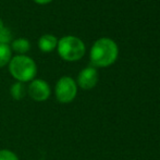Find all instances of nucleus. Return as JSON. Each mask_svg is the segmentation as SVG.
Segmentation results:
<instances>
[{"label":"nucleus","instance_id":"f257e3e1","mask_svg":"<svg viewBox=\"0 0 160 160\" xmlns=\"http://www.w3.org/2000/svg\"><path fill=\"white\" fill-rule=\"evenodd\" d=\"M118 45L111 38L102 37L96 40L91 49V61L95 67L106 68L113 64L118 58Z\"/></svg>","mask_w":160,"mask_h":160},{"label":"nucleus","instance_id":"f03ea898","mask_svg":"<svg viewBox=\"0 0 160 160\" xmlns=\"http://www.w3.org/2000/svg\"><path fill=\"white\" fill-rule=\"evenodd\" d=\"M9 72L17 82H31L37 74V65L28 56L18 55L9 62Z\"/></svg>","mask_w":160,"mask_h":160},{"label":"nucleus","instance_id":"7ed1b4c3","mask_svg":"<svg viewBox=\"0 0 160 160\" xmlns=\"http://www.w3.org/2000/svg\"><path fill=\"white\" fill-rule=\"evenodd\" d=\"M58 53L64 61L73 62L82 59L85 55V45L75 36H64L58 40Z\"/></svg>","mask_w":160,"mask_h":160},{"label":"nucleus","instance_id":"20e7f679","mask_svg":"<svg viewBox=\"0 0 160 160\" xmlns=\"http://www.w3.org/2000/svg\"><path fill=\"white\" fill-rule=\"evenodd\" d=\"M56 98L61 103H69L75 99L78 95V84L70 76H62L56 83Z\"/></svg>","mask_w":160,"mask_h":160},{"label":"nucleus","instance_id":"39448f33","mask_svg":"<svg viewBox=\"0 0 160 160\" xmlns=\"http://www.w3.org/2000/svg\"><path fill=\"white\" fill-rule=\"evenodd\" d=\"M28 94L34 101H46L51 95V88L46 81L42 78H34L28 87Z\"/></svg>","mask_w":160,"mask_h":160},{"label":"nucleus","instance_id":"423d86ee","mask_svg":"<svg viewBox=\"0 0 160 160\" xmlns=\"http://www.w3.org/2000/svg\"><path fill=\"white\" fill-rule=\"evenodd\" d=\"M98 82V72L95 68L87 67L83 69L78 75V86H80L82 89L89 91L94 88Z\"/></svg>","mask_w":160,"mask_h":160},{"label":"nucleus","instance_id":"0eeeda50","mask_svg":"<svg viewBox=\"0 0 160 160\" xmlns=\"http://www.w3.org/2000/svg\"><path fill=\"white\" fill-rule=\"evenodd\" d=\"M58 45V39L51 34H45L38 39V47L42 52H51Z\"/></svg>","mask_w":160,"mask_h":160},{"label":"nucleus","instance_id":"6e6552de","mask_svg":"<svg viewBox=\"0 0 160 160\" xmlns=\"http://www.w3.org/2000/svg\"><path fill=\"white\" fill-rule=\"evenodd\" d=\"M11 50L15 51L19 55H25L31 50V42L26 38H18L11 42Z\"/></svg>","mask_w":160,"mask_h":160},{"label":"nucleus","instance_id":"1a4fd4ad","mask_svg":"<svg viewBox=\"0 0 160 160\" xmlns=\"http://www.w3.org/2000/svg\"><path fill=\"white\" fill-rule=\"evenodd\" d=\"M10 94L14 100H22L28 94V88H26L25 84L21 82H15L14 84L11 86Z\"/></svg>","mask_w":160,"mask_h":160},{"label":"nucleus","instance_id":"9d476101","mask_svg":"<svg viewBox=\"0 0 160 160\" xmlns=\"http://www.w3.org/2000/svg\"><path fill=\"white\" fill-rule=\"evenodd\" d=\"M12 59V50L9 45L0 44V68L6 67Z\"/></svg>","mask_w":160,"mask_h":160},{"label":"nucleus","instance_id":"9b49d317","mask_svg":"<svg viewBox=\"0 0 160 160\" xmlns=\"http://www.w3.org/2000/svg\"><path fill=\"white\" fill-rule=\"evenodd\" d=\"M10 42H12V34H11V31L7 28H3L0 31V44L9 45Z\"/></svg>","mask_w":160,"mask_h":160},{"label":"nucleus","instance_id":"f8f14e48","mask_svg":"<svg viewBox=\"0 0 160 160\" xmlns=\"http://www.w3.org/2000/svg\"><path fill=\"white\" fill-rule=\"evenodd\" d=\"M0 160H19V157L12 150L1 149L0 150Z\"/></svg>","mask_w":160,"mask_h":160},{"label":"nucleus","instance_id":"ddd939ff","mask_svg":"<svg viewBox=\"0 0 160 160\" xmlns=\"http://www.w3.org/2000/svg\"><path fill=\"white\" fill-rule=\"evenodd\" d=\"M33 1L38 4H47V3H50L52 0H33Z\"/></svg>","mask_w":160,"mask_h":160},{"label":"nucleus","instance_id":"4468645a","mask_svg":"<svg viewBox=\"0 0 160 160\" xmlns=\"http://www.w3.org/2000/svg\"><path fill=\"white\" fill-rule=\"evenodd\" d=\"M3 28H4V26H3V22H2V20H1V19H0V31H1Z\"/></svg>","mask_w":160,"mask_h":160}]
</instances>
